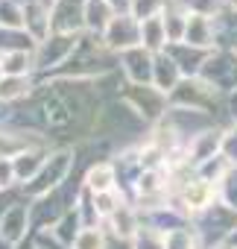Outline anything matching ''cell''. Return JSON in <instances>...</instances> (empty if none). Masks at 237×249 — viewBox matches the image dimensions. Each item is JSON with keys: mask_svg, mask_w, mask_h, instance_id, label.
<instances>
[{"mask_svg": "<svg viewBox=\"0 0 237 249\" xmlns=\"http://www.w3.org/2000/svg\"><path fill=\"white\" fill-rule=\"evenodd\" d=\"M88 185L97 191V194H105L108 188H111V167H97V170H91L88 173Z\"/></svg>", "mask_w": 237, "mask_h": 249, "instance_id": "cell-1", "label": "cell"}, {"mask_svg": "<svg viewBox=\"0 0 237 249\" xmlns=\"http://www.w3.org/2000/svg\"><path fill=\"white\" fill-rule=\"evenodd\" d=\"M24 79L21 76H3L0 79V97L3 100H12V97H18V94H24Z\"/></svg>", "mask_w": 237, "mask_h": 249, "instance_id": "cell-2", "label": "cell"}, {"mask_svg": "<svg viewBox=\"0 0 237 249\" xmlns=\"http://www.w3.org/2000/svg\"><path fill=\"white\" fill-rule=\"evenodd\" d=\"M76 249H102V237L97 229H85L79 237H76Z\"/></svg>", "mask_w": 237, "mask_h": 249, "instance_id": "cell-3", "label": "cell"}, {"mask_svg": "<svg viewBox=\"0 0 237 249\" xmlns=\"http://www.w3.org/2000/svg\"><path fill=\"white\" fill-rule=\"evenodd\" d=\"M208 196H211V188H208L205 182H199V185H193V188L187 191V202H190L193 208L205 205V202H208Z\"/></svg>", "mask_w": 237, "mask_h": 249, "instance_id": "cell-4", "label": "cell"}, {"mask_svg": "<svg viewBox=\"0 0 237 249\" xmlns=\"http://www.w3.org/2000/svg\"><path fill=\"white\" fill-rule=\"evenodd\" d=\"M6 15H12V6H9V3H6ZM0 18H3V9H0ZM6 24L18 27V21H15V18H6Z\"/></svg>", "mask_w": 237, "mask_h": 249, "instance_id": "cell-5", "label": "cell"}]
</instances>
